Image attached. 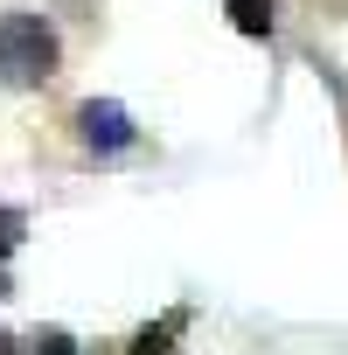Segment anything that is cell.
Listing matches in <instances>:
<instances>
[{
	"instance_id": "1",
	"label": "cell",
	"mask_w": 348,
	"mask_h": 355,
	"mask_svg": "<svg viewBox=\"0 0 348 355\" xmlns=\"http://www.w3.org/2000/svg\"><path fill=\"white\" fill-rule=\"evenodd\" d=\"M56 77V28L42 15H0V84H49Z\"/></svg>"
},
{
	"instance_id": "2",
	"label": "cell",
	"mask_w": 348,
	"mask_h": 355,
	"mask_svg": "<svg viewBox=\"0 0 348 355\" xmlns=\"http://www.w3.org/2000/svg\"><path fill=\"white\" fill-rule=\"evenodd\" d=\"M77 125H84V139L105 146V153H119V146L132 139V119H125V105H112V98H91V105L77 112Z\"/></svg>"
},
{
	"instance_id": "3",
	"label": "cell",
	"mask_w": 348,
	"mask_h": 355,
	"mask_svg": "<svg viewBox=\"0 0 348 355\" xmlns=\"http://www.w3.org/2000/svg\"><path fill=\"white\" fill-rule=\"evenodd\" d=\"M237 35H272V0H230Z\"/></svg>"
},
{
	"instance_id": "4",
	"label": "cell",
	"mask_w": 348,
	"mask_h": 355,
	"mask_svg": "<svg viewBox=\"0 0 348 355\" xmlns=\"http://www.w3.org/2000/svg\"><path fill=\"white\" fill-rule=\"evenodd\" d=\"M182 320H189V313H167L160 327H139V334H132V355H167V341L182 334Z\"/></svg>"
},
{
	"instance_id": "5",
	"label": "cell",
	"mask_w": 348,
	"mask_h": 355,
	"mask_svg": "<svg viewBox=\"0 0 348 355\" xmlns=\"http://www.w3.org/2000/svg\"><path fill=\"white\" fill-rule=\"evenodd\" d=\"M21 230H28V216H21V209H0V258H15Z\"/></svg>"
},
{
	"instance_id": "6",
	"label": "cell",
	"mask_w": 348,
	"mask_h": 355,
	"mask_svg": "<svg viewBox=\"0 0 348 355\" xmlns=\"http://www.w3.org/2000/svg\"><path fill=\"white\" fill-rule=\"evenodd\" d=\"M35 355H77V348H70V334H42V341H35Z\"/></svg>"
},
{
	"instance_id": "7",
	"label": "cell",
	"mask_w": 348,
	"mask_h": 355,
	"mask_svg": "<svg viewBox=\"0 0 348 355\" xmlns=\"http://www.w3.org/2000/svg\"><path fill=\"white\" fill-rule=\"evenodd\" d=\"M0 355H15V348H8V334H0Z\"/></svg>"
}]
</instances>
